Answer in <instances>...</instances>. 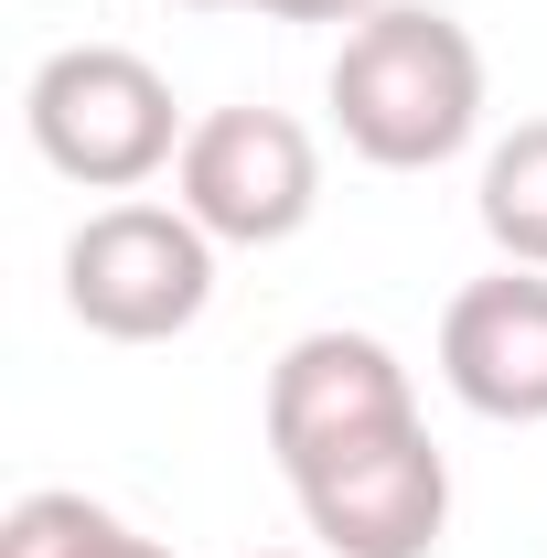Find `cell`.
Segmentation results:
<instances>
[{"label": "cell", "instance_id": "obj_2", "mask_svg": "<svg viewBox=\"0 0 547 558\" xmlns=\"http://www.w3.org/2000/svg\"><path fill=\"white\" fill-rule=\"evenodd\" d=\"M22 130L33 150L86 183V194H139L150 172H172L183 161V140L194 119L172 108V75L130 54V44H65V54H44L33 86H22Z\"/></svg>", "mask_w": 547, "mask_h": 558}, {"label": "cell", "instance_id": "obj_3", "mask_svg": "<svg viewBox=\"0 0 547 558\" xmlns=\"http://www.w3.org/2000/svg\"><path fill=\"white\" fill-rule=\"evenodd\" d=\"M215 301V236L183 205H97L65 236V312L97 344H172Z\"/></svg>", "mask_w": 547, "mask_h": 558}, {"label": "cell", "instance_id": "obj_4", "mask_svg": "<svg viewBox=\"0 0 547 558\" xmlns=\"http://www.w3.org/2000/svg\"><path fill=\"white\" fill-rule=\"evenodd\" d=\"M172 205L215 247H279L323 205V150L290 108H205L172 161Z\"/></svg>", "mask_w": 547, "mask_h": 558}, {"label": "cell", "instance_id": "obj_8", "mask_svg": "<svg viewBox=\"0 0 547 558\" xmlns=\"http://www.w3.org/2000/svg\"><path fill=\"white\" fill-rule=\"evenodd\" d=\"M473 215H483V236L505 247V269H547V119H515L483 150Z\"/></svg>", "mask_w": 547, "mask_h": 558}, {"label": "cell", "instance_id": "obj_10", "mask_svg": "<svg viewBox=\"0 0 547 558\" xmlns=\"http://www.w3.org/2000/svg\"><path fill=\"white\" fill-rule=\"evenodd\" d=\"M247 11H269V22H343V33H354L376 0H247Z\"/></svg>", "mask_w": 547, "mask_h": 558}, {"label": "cell", "instance_id": "obj_1", "mask_svg": "<svg viewBox=\"0 0 547 558\" xmlns=\"http://www.w3.org/2000/svg\"><path fill=\"white\" fill-rule=\"evenodd\" d=\"M333 130L376 172H440L483 130V44L429 0H376L333 54Z\"/></svg>", "mask_w": 547, "mask_h": 558}, {"label": "cell", "instance_id": "obj_7", "mask_svg": "<svg viewBox=\"0 0 547 558\" xmlns=\"http://www.w3.org/2000/svg\"><path fill=\"white\" fill-rule=\"evenodd\" d=\"M440 387L494 429H537L547 418V269H494L451 290Z\"/></svg>", "mask_w": 547, "mask_h": 558}, {"label": "cell", "instance_id": "obj_5", "mask_svg": "<svg viewBox=\"0 0 547 558\" xmlns=\"http://www.w3.org/2000/svg\"><path fill=\"white\" fill-rule=\"evenodd\" d=\"M387 429H418V387L376 333L333 323V333H301L269 365V451L290 484L343 462V451H365V440H387Z\"/></svg>", "mask_w": 547, "mask_h": 558}, {"label": "cell", "instance_id": "obj_9", "mask_svg": "<svg viewBox=\"0 0 547 558\" xmlns=\"http://www.w3.org/2000/svg\"><path fill=\"white\" fill-rule=\"evenodd\" d=\"M0 558H172V548L139 537L130 515H108L97 494L44 484V494H22V505L0 515Z\"/></svg>", "mask_w": 547, "mask_h": 558}, {"label": "cell", "instance_id": "obj_12", "mask_svg": "<svg viewBox=\"0 0 547 558\" xmlns=\"http://www.w3.org/2000/svg\"><path fill=\"white\" fill-rule=\"evenodd\" d=\"M269 558H290V548H269Z\"/></svg>", "mask_w": 547, "mask_h": 558}, {"label": "cell", "instance_id": "obj_6", "mask_svg": "<svg viewBox=\"0 0 547 558\" xmlns=\"http://www.w3.org/2000/svg\"><path fill=\"white\" fill-rule=\"evenodd\" d=\"M290 494H301V526L323 537V558H429L451 537V462L429 429H387L323 473H301Z\"/></svg>", "mask_w": 547, "mask_h": 558}, {"label": "cell", "instance_id": "obj_11", "mask_svg": "<svg viewBox=\"0 0 547 558\" xmlns=\"http://www.w3.org/2000/svg\"><path fill=\"white\" fill-rule=\"evenodd\" d=\"M183 11H247V0H183Z\"/></svg>", "mask_w": 547, "mask_h": 558}]
</instances>
